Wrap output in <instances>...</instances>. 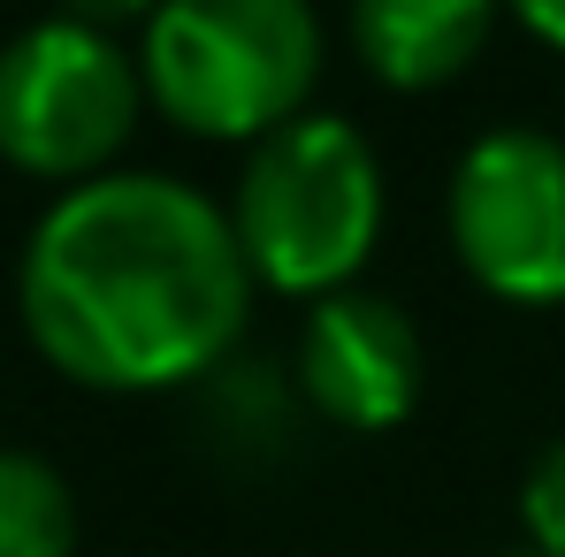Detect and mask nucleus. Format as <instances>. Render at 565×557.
<instances>
[{
  "instance_id": "obj_1",
  "label": "nucleus",
  "mask_w": 565,
  "mask_h": 557,
  "mask_svg": "<svg viewBox=\"0 0 565 557\" xmlns=\"http://www.w3.org/2000/svg\"><path fill=\"white\" fill-rule=\"evenodd\" d=\"M15 298L31 344L70 382L177 389L237 352L253 260L206 191L130 169L70 184L39 214Z\"/></svg>"
},
{
  "instance_id": "obj_2",
  "label": "nucleus",
  "mask_w": 565,
  "mask_h": 557,
  "mask_svg": "<svg viewBox=\"0 0 565 557\" xmlns=\"http://www.w3.org/2000/svg\"><path fill=\"white\" fill-rule=\"evenodd\" d=\"M146 99L191 138H276L321 85L313 0H161L138 46Z\"/></svg>"
},
{
  "instance_id": "obj_3",
  "label": "nucleus",
  "mask_w": 565,
  "mask_h": 557,
  "mask_svg": "<svg viewBox=\"0 0 565 557\" xmlns=\"http://www.w3.org/2000/svg\"><path fill=\"white\" fill-rule=\"evenodd\" d=\"M230 229L253 260V282L290 298H337L375 260L382 161L344 115H298L253 146Z\"/></svg>"
},
{
  "instance_id": "obj_4",
  "label": "nucleus",
  "mask_w": 565,
  "mask_h": 557,
  "mask_svg": "<svg viewBox=\"0 0 565 557\" xmlns=\"http://www.w3.org/2000/svg\"><path fill=\"white\" fill-rule=\"evenodd\" d=\"M146 107L138 62L115 31L46 15L0 46V153L54 184H93L130 146Z\"/></svg>"
},
{
  "instance_id": "obj_5",
  "label": "nucleus",
  "mask_w": 565,
  "mask_h": 557,
  "mask_svg": "<svg viewBox=\"0 0 565 557\" xmlns=\"http://www.w3.org/2000/svg\"><path fill=\"white\" fill-rule=\"evenodd\" d=\"M451 245L512 306H565V146L543 130L473 138L451 176Z\"/></svg>"
},
{
  "instance_id": "obj_6",
  "label": "nucleus",
  "mask_w": 565,
  "mask_h": 557,
  "mask_svg": "<svg viewBox=\"0 0 565 557\" xmlns=\"http://www.w3.org/2000/svg\"><path fill=\"white\" fill-rule=\"evenodd\" d=\"M298 382L337 428L382 436V428L413 420V405L428 389V352H420L413 313L360 282L321 298L298 336Z\"/></svg>"
},
{
  "instance_id": "obj_7",
  "label": "nucleus",
  "mask_w": 565,
  "mask_h": 557,
  "mask_svg": "<svg viewBox=\"0 0 565 557\" xmlns=\"http://www.w3.org/2000/svg\"><path fill=\"white\" fill-rule=\"evenodd\" d=\"M504 0H352V46L390 93H436L489 46Z\"/></svg>"
},
{
  "instance_id": "obj_8",
  "label": "nucleus",
  "mask_w": 565,
  "mask_h": 557,
  "mask_svg": "<svg viewBox=\"0 0 565 557\" xmlns=\"http://www.w3.org/2000/svg\"><path fill=\"white\" fill-rule=\"evenodd\" d=\"M0 557H77V496L39 451H0Z\"/></svg>"
},
{
  "instance_id": "obj_9",
  "label": "nucleus",
  "mask_w": 565,
  "mask_h": 557,
  "mask_svg": "<svg viewBox=\"0 0 565 557\" xmlns=\"http://www.w3.org/2000/svg\"><path fill=\"white\" fill-rule=\"evenodd\" d=\"M520 519H527V543L543 557H565V436L535 451L527 481H520Z\"/></svg>"
},
{
  "instance_id": "obj_10",
  "label": "nucleus",
  "mask_w": 565,
  "mask_h": 557,
  "mask_svg": "<svg viewBox=\"0 0 565 557\" xmlns=\"http://www.w3.org/2000/svg\"><path fill=\"white\" fill-rule=\"evenodd\" d=\"M161 0H62V15L70 23H93V31H115V23H130V15H153Z\"/></svg>"
},
{
  "instance_id": "obj_11",
  "label": "nucleus",
  "mask_w": 565,
  "mask_h": 557,
  "mask_svg": "<svg viewBox=\"0 0 565 557\" xmlns=\"http://www.w3.org/2000/svg\"><path fill=\"white\" fill-rule=\"evenodd\" d=\"M504 8H512L543 46H558V54H565V0H504Z\"/></svg>"
},
{
  "instance_id": "obj_12",
  "label": "nucleus",
  "mask_w": 565,
  "mask_h": 557,
  "mask_svg": "<svg viewBox=\"0 0 565 557\" xmlns=\"http://www.w3.org/2000/svg\"><path fill=\"white\" fill-rule=\"evenodd\" d=\"M504 557H543V550H504Z\"/></svg>"
}]
</instances>
